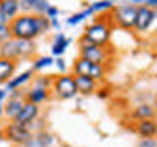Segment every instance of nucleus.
<instances>
[{
    "label": "nucleus",
    "instance_id": "1",
    "mask_svg": "<svg viewBox=\"0 0 157 147\" xmlns=\"http://www.w3.org/2000/svg\"><path fill=\"white\" fill-rule=\"evenodd\" d=\"M13 39H26L34 41V38L46 34L51 29L49 20L46 17H36L33 13H20L8 23Z\"/></svg>",
    "mask_w": 157,
    "mask_h": 147
},
{
    "label": "nucleus",
    "instance_id": "2",
    "mask_svg": "<svg viewBox=\"0 0 157 147\" xmlns=\"http://www.w3.org/2000/svg\"><path fill=\"white\" fill-rule=\"evenodd\" d=\"M111 31H113V24L110 21L97 20V21L90 23L85 28V31H83L80 39H83L88 44H93V46L106 47L110 44V39H111Z\"/></svg>",
    "mask_w": 157,
    "mask_h": 147
},
{
    "label": "nucleus",
    "instance_id": "3",
    "mask_svg": "<svg viewBox=\"0 0 157 147\" xmlns=\"http://www.w3.org/2000/svg\"><path fill=\"white\" fill-rule=\"evenodd\" d=\"M136 3H123L118 7H113L111 10V20L116 26L123 29H134V21H136Z\"/></svg>",
    "mask_w": 157,
    "mask_h": 147
},
{
    "label": "nucleus",
    "instance_id": "4",
    "mask_svg": "<svg viewBox=\"0 0 157 147\" xmlns=\"http://www.w3.org/2000/svg\"><path fill=\"white\" fill-rule=\"evenodd\" d=\"M51 85H52V90L59 100H71V98L77 95V88H75V82H74L72 74L54 75Z\"/></svg>",
    "mask_w": 157,
    "mask_h": 147
},
{
    "label": "nucleus",
    "instance_id": "5",
    "mask_svg": "<svg viewBox=\"0 0 157 147\" xmlns=\"http://www.w3.org/2000/svg\"><path fill=\"white\" fill-rule=\"evenodd\" d=\"M72 75H83L90 77L95 82H100L106 75L105 66H98V64H92L82 57H77L72 64Z\"/></svg>",
    "mask_w": 157,
    "mask_h": 147
},
{
    "label": "nucleus",
    "instance_id": "6",
    "mask_svg": "<svg viewBox=\"0 0 157 147\" xmlns=\"http://www.w3.org/2000/svg\"><path fill=\"white\" fill-rule=\"evenodd\" d=\"M2 132H3L5 139H8L12 144H17V145H23L25 142L33 136L31 131L28 129V126L18 124V123H15V121H8L7 124H5V127L2 129Z\"/></svg>",
    "mask_w": 157,
    "mask_h": 147
},
{
    "label": "nucleus",
    "instance_id": "7",
    "mask_svg": "<svg viewBox=\"0 0 157 147\" xmlns=\"http://www.w3.org/2000/svg\"><path fill=\"white\" fill-rule=\"evenodd\" d=\"M80 57L92 64H98V66H105V62L110 59L106 47L93 46V44L85 43L83 39H80Z\"/></svg>",
    "mask_w": 157,
    "mask_h": 147
},
{
    "label": "nucleus",
    "instance_id": "8",
    "mask_svg": "<svg viewBox=\"0 0 157 147\" xmlns=\"http://www.w3.org/2000/svg\"><path fill=\"white\" fill-rule=\"evenodd\" d=\"M157 18V12L154 8L144 7L142 2L137 5L136 10V21H134V29L137 33H146L147 29L152 26V23L155 21Z\"/></svg>",
    "mask_w": 157,
    "mask_h": 147
},
{
    "label": "nucleus",
    "instance_id": "9",
    "mask_svg": "<svg viewBox=\"0 0 157 147\" xmlns=\"http://www.w3.org/2000/svg\"><path fill=\"white\" fill-rule=\"evenodd\" d=\"M25 92L26 90H17L12 93V96L5 100V105L2 106V110H3V116L8 121H15V118L21 110L25 103Z\"/></svg>",
    "mask_w": 157,
    "mask_h": 147
},
{
    "label": "nucleus",
    "instance_id": "10",
    "mask_svg": "<svg viewBox=\"0 0 157 147\" xmlns=\"http://www.w3.org/2000/svg\"><path fill=\"white\" fill-rule=\"evenodd\" d=\"M34 72L33 69H28V70H25L21 74H18V75H13L12 80H8L7 83H5V90L7 92H17V90H21V88L25 85H29V83L33 82V78H34Z\"/></svg>",
    "mask_w": 157,
    "mask_h": 147
},
{
    "label": "nucleus",
    "instance_id": "11",
    "mask_svg": "<svg viewBox=\"0 0 157 147\" xmlns=\"http://www.w3.org/2000/svg\"><path fill=\"white\" fill-rule=\"evenodd\" d=\"M39 116V106L33 105V103H28L25 101L21 110H20V113L17 115V118H15V123H18V124H29V123L36 121Z\"/></svg>",
    "mask_w": 157,
    "mask_h": 147
},
{
    "label": "nucleus",
    "instance_id": "12",
    "mask_svg": "<svg viewBox=\"0 0 157 147\" xmlns=\"http://www.w3.org/2000/svg\"><path fill=\"white\" fill-rule=\"evenodd\" d=\"M49 100V88L39 87V85H33L29 90L25 92V101L33 103L36 106L44 105Z\"/></svg>",
    "mask_w": 157,
    "mask_h": 147
},
{
    "label": "nucleus",
    "instance_id": "13",
    "mask_svg": "<svg viewBox=\"0 0 157 147\" xmlns=\"http://www.w3.org/2000/svg\"><path fill=\"white\" fill-rule=\"evenodd\" d=\"M74 82H75L77 93H80L83 96L93 95L98 90V82H95L90 77H83V75H74Z\"/></svg>",
    "mask_w": 157,
    "mask_h": 147
},
{
    "label": "nucleus",
    "instance_id": "14",
    "mask_svg": "<svg viewBox=\"0 0 157 147\" xmlns=\"http://www.w3.org/2000/svg\"><path fill=\"white\" fill-rule=\"evenodd\" d=\"M134 131L141 139H152V137H155V134H157V124H155L154 119L137 121Z\"/></svg>",
    "mask_w": 157,
    "mask_h": 147
},
{
    "label": "nucleus",
    "instance_id": "15",
    "mask_svg": "<svg viewBox=\"0 0 157 147\" xmlns=\"http://www.w3.org/2000/svg\"><path fill=\"white\" fill-rule=\"evenodd\" d=\"M0 57L2 59H7V61H13L17 62L20 59V54H18V44H17V39H8L5 41L3 44H0Z\"/></svg>",
    "mask_w": 157,
    "mask_h": 147
},
{
    "label": "nucleus",
    "instance_id": "16",
    "mask_svg": "<svg viewBox=\"0 0 157 147\" xmlns=\"http://www.w3.org/2000/svg\"><path fill=\"white\" fill-rule=\"evenodd\" d=\"M69 44H71V39L66 38L64 33H56L51 44V54L54 57H62V54L67 51Z\"/></svg>",
    "mask_w": 157,
    "mask_h": 147
},
{
    "label": "nucleus",
    "instance_id": "17",
    "mask_svg": "<svg viewBox=\"0 0 157 147\" xmlns=\"http://www.w3.org/2000/svg\"><path fill=\"white\" fill-rule=\"evenodd\" d=\"M0 13L3 15V18L10 23L13 18H17L20 15V5L18 0H0Z\"/></svg>",
    "mask_w": 157,
    "mask_h": 147
},
{
    "label": "nucleus",
    "instance_id": "18",
    "mask_svg": "<svg viewBox=\"0 0 157 147\" xmlns=\"http://www.w3.org/2000/svg\"><path fill=\"white\" fill-rule=\"evenodd\" d=\"M15 70H17V62L7 61V59L0 57V85H3L8 80H12Z\"/></svg>",
    "mask_w": 157,
    "mask_h": 147
},
{
    "label": "nucleus",
    "instance_id": "19",
    "mask_svg": "<svg viewBox=\"0 0 157 147\" xmlns=\"http://www.w3.org/2000/svg\"><path fill=\"white\" fill-rule=\"evenodd\" d=\"M154 106L149 105V103H141L137 105L134 110H132L131 116L137 121H144V119H154Z\"/></svg>",
    "mask_w": 157,
    "mask_h": 147
},
{
    "label": "nucleus",
    "instance_id": "20",
    "mask_svg": "<svg viewBox=\"0 0 157 147\" xmlns=\"http://www.w3.org/2000/svg\"><path fill=\"white\" fill-rule=\"evenodd\" d=\"M18 44V54L20 59H31L36 54V44L34 41H26V39H17Z\"/></svg>",
    "mask_w": 157,
    "mask_h": 147
},
{
    "label": "nucleus",
    "instance_id": "21",
    "mask_svg": "<svg viewBox=\"0 0 157 147\" xmlns=\"http://www.w3.org/2000/svg\"><path fill=\"white\" fill-rule=\"evenodd\" d=\"M90 15H93V10L88 7V8H85V10H82V12H78V13H74V15H71L67 20H66V23L67 24H71V26H74V24H78V23H82L85 18H88Z\"/></svg>",
    "mask_w": 157,
    "mask_h": 147
},
{
    "label": "nucleus",
    "instance_id": "22",
    "mask_svg": "<svg viewBox=\"0 0 157 147\" xmlns=\"http://www.w3.org/2000/svg\"><path fill=\"white\" fill-rule=\"evenodd\" d=\"M54 66V59L52 56H39L33 61V70L38 72V70H43V69H48Z\"/></svg>",
    "mask_w": 157,
    "mask_h": 147
},
{
    "label": "nucleus",
    "instance_id": "23",
    "mask_svg": "<svg viewBox=\"0 0 157 147\" xmlns=\"http://www.w3.org/2000/svg\"><path fill=\"white\" fill-rule=\"evenodd\" d=\"M49 2L46 0H33V7H31V13L36 15V17H44L46 15V10L49 8Z\"/></svg>",
    "mask_w": 157,
    "mask_h": 147
},
{
    "label": "nucleus",
    "instance_id": "24",
    "mask_svg": "<svg viewBox=\"0 0 157 147\" xmlns=\"http://www.w3.org/2000/svg\"><path fill=\"white\" fill-rule=\"evenodd\" d=\"M113 7H115V3L113 2H92L90 3V8L93 10V13H97V12H108L110 13L111 10H113Z\"/></svg>",
    "mask_w": 157,
    "mask_h": 147
},
{
    "label": "nucleus",
    "instance_id": "25",
    "mask_svg": "<svg viewBox=\"0 0 157 147\" xmlns=\"http://www.w3.org/2000/svg\"><path fill=\"white\" fill-rule=\"evenodd\" d=\"M21 147H46V145H44V142L41 141V137H39V134L36 132V134H33Z\"/></svg>",
    "mask_w": 157,
    "mask_h": 147
},
{
    "label": "nucleus",
    "instance_id": "26",
    "mask_svg": "<svg viewBox=\"0 0 157 147\" xmlns=\"http://www.w3.org/2000/svg\"><path fill=\"white\" fill-rule=\"evenodd\" d=\"M51 82H52V77H44V75H39V77L34 78L33 85H39V87L49 88V87H51Z\"/></svg>",
    "mask_w": 157,
    "mask_h": 147
},
{
    "label": "nucleus",
    "instance_id": "27",
    "mask_svg": "<svg viewBox=\"0 0 157 147\" xmlns=\"http://www.w3.org/2000/svg\"><path fill=\"white\" fill-rule=\"evenodd\" d=\"M8 39H12V33H10L8 24H3V26H0V44H3Z\"/></svg>",
    "mask_w": 157,
    "mask_h": 147
},
{
    "label": "nucleus",
    "instance_id": "28",
    "mask_svg": "<svg viewBox=\"0 0 157 147\" xmlns=\"http://www.w3.org/2000/svg\"><path fill=\"white\" fill-rule=\"evenodd\" d=\"M54 66L57 67V70L61 72V74H66V72H67V70H66V69H67L66 59H64V57H56V59H54Z\"/></svg>",
    "mask_w": 157,
    "mask_h": 147
},
{
    "label": "nucleus",
    "instance_id": "29",
    "mask_svg": "<svg viewBox=\"0 0 157 147\" xmlns=\"http://www.w3.org/2000/svg\"><path fill=\"white\" fill-rule=\"evenodd\" d=\"M57 15H59V8L57 7H54V5H49V8L46 10V17L48 20H52V18H57Z\"/></svg>",
    "mask_w": 157,
    "mask_h": 147
},
{
    "label": "nucleus",
    "instance_id": "30",
    "mask_svg": "<svg viewBox=\"0 0 157 147\" xmlns=\"http://www.w3.org/2000/svg\"><path fill=\"white\" fill-rule=\"evenodd\" d=\"M137 147H157V141H155V137H152V139H141Z\"/></svg>",
    "mask_w": 157,
    "mask_h": 147
},
{
    "label": "nucleus",
    "instance_id": "31",
    "mask_svg": "<svg viewBox=\"0 0 157 147\" xmlns=\"http://www.w3.org/2000/svg\"><path fill=\"white\" fill-rule=\"evenodd\" d=\"M49 24H51V28H52V29H56V31H59V29H61V23H59V20H57V18L49 20Z\"/></svg>",
    "mask_w": 157,
    "mask_h": 147
},
{
    "label": "nucleus",
    "instance_id": "32",
    "mask_svg": "<svg viewBox=\"0 0 157 147\" xmlns=\"http://www.w3.org/2000/svg\"><path fill=\"white\" fill-rule=\"evenodd\" d=\"M5 100H7V90H5V88H0V105H2Z\"/></svg>",
    "mask_w": 157,
    "mask_h": 147
},
{
    "label": "nucleus",
    "instance_id": "33",
    "mask_svg": "<svg viewBox=\"0 0 157 147\" xmlns=\"http://www.w3.org/2000/svg\"><path fill=\"white\" fill-rule=\"evenodd\" d=\"M95 93H97V95H98V98H103V96H108V92H105V90H103V88H101V90H97Z\"/></svg>",
    "mask_w": 157,
    "mask_h": 147
},
{
    "label": "nucleus",
    "instance_id": "34",
    "mask_svg": "<svg viewBox=\"0 0 157 147\" xmlns=\"http://www.w3.org/2000/svg\"><path fill=\"white\" fill-rule=\"evenodd\" d=\"M3 24H8V21H7V20L3 18V15L0 13V26H3Z\"/></svg>",
    "mask_w": 157,
    "mask_h": 147
},
{
    "label": "nucleus",
    "instance_id": "35",
    "mask_svg": "<svg viewBox=\"0 0 157 147\" xmlns=\"http://www.w3.org/2000/svg\"><path fill=\"white\" fill-rule=\"evenodd\" d=\"M0 118H3V110H2V105H0Z\"/></svg>",
    "mask_w": 157,
    "mask_h": 147
},
{
    "label": "nucleus",
    "instance_id": "36",
    "mask_svg": "<svg viewBox=\"0 0 157 147\" xmlns=\"http://www.w3.org/2000/svg\"><path fill=\"white\" fill-rule=\"evenodd\" d=\"M3 139V132H2V129H0V141Z\"/></svg>",
    "mask_w": 157,
    "mask_h": 147
}]
</instances>
